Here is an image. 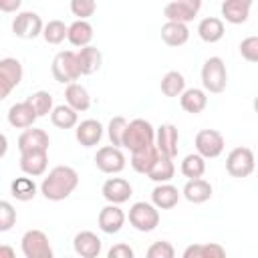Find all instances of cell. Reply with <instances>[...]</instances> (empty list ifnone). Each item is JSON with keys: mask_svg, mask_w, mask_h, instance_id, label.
I'll list each match as a JSON object with an SVG mask.
<instances>
[{"mask_svg": "<svg viewBox=\"0 0 258 258\" xmlns=\"http://www.w3.org/2000/svg\"><path fill=\"white\" fill-rule=\"evenodd\" d=\"M79 185V173L71 165H56L40 183V194L50 202L67 200Z\"/></svg>", "mask_w": 258, "mask_h": 258, "instance_id": "6da1fadb", "label": "cell"}, {"mask_svg": "<svg viewBox=\"0 0 258 258\" xmlns=\"http://www.w3.org/2000/svg\"><path fill=\"white\" fill-rule=\"evenodd\" d=\"M153 141H155V127L147 119L127 121V127L123 133V147H127L129 151H135L145 145H151Z\"/></svg>", "mask_w": 258, "mask_h": 258, "instance_id": "7a4b0ae2", "label": "cell"}, {"mask_svg": "<svg viewBox=\"0 0 258 258\" xmlns=\"http://www.w3.org/2000/svg\"><path fill=\"white\" fill-rule=\"evenodd\" d=\"M202 85L208 93H222L228 85V71L220 56H210L202 67Z\"/></svg>", "mask_w": 258, "mask_h": 258, "instance_id": "3957f363", "label": "cell"}, {"mask_svg": "<svg viewBox=\"0 0 258 258\" xmlns=\"http://www.w3.org/2000/svg\"><path fill=\"white\" fill-rule=\"evenodd\" d=\"M129 224L137 232H153L159 226V210L149 202H135L129 208Z\"/></svg>", "mask_w": 258, "mask_h": 258, "instance_id": "277c9868", "label": "cell"}, {"mask_svg": "<svg viewBox=\"0 0 258 258\" xmlns=\"http://www.w3.org/2000/svg\"><path fill=\"white\" fill-rule=\"evenodd\" d=\"M50 71H52L54 81H58V83H62V85L75 83V81L81 77L79 62H77V52H73V50H60V52L52 58Z\"/></svg>", "mask_w": 258, "mask_h": 258, "instance_id": "5b68a950", "label": "cell"}, {"mask_svg": "<svg viewBox=\"0 0 258 258\" xmlns=\"http://www.w3.org/2000/svg\"><path fill=\"white\" fill-rule=\"evenodd\" d=\"M254 165V151L250 147H234L226 157V171L232 177H248Z\"/></svg>", "mask_w": 258, "mask_h": 258, "instance_id": "8992f818", "label": "cell"}, {"mask_svg": "<svg viewBox=\"0 0 258 258\" xmlns=\"http://www.w3.org/2000/svg\"><path fill=\"white\" fill-rule=\"evenodd\" d=\"M22 254L26 258H52V248L48 236L42 230H28L20 240Z\"/></svg>", "mask_w": 258, "mask_h": 258, "instance_id": "52a82bcc", "label": "cell"}, {"mask_svg": "<svg viewBox=\"0 0 258 258\" xmlns=\"http://www.w3.org/2000/svg\"><path fill=\"white\" fill-rule=\"evenodd\" d=\"M22 64L14 56H6L0 60V101H4L12 89H16L22 81Z\"/></svg>", "mask_w": 258, "mask_h": 258, "instance_id": "ba28073f", "label": "cell"}, {"mask_svg": "<svg viewBox=\"0 0 258 258\" xmlns=\"http://www.w3.org/2000/svg\"><path fill=\"white\" fill-rule=\"evenodd\" d=\"M224 135L216 129H202L196 135V151L204 159H214L224 151Z\"/></svg>", "mask_w": 258, "mask_h": 258, "instance_id": "9c48e42d", "label": "cell"}, {"mask_svg": "<svg viewBox=\"0 0 258 258\" xmlns=\"http://www.w3.org/2000/svg\"><path fill=\"white\" fill-rule=\"evenodd\" d=\"M42 26H44L42 24V18L36 12H30V10L18 12L16 18L12 20V32H14V36L26 38V40L36 38L38 34H42Z\"/></svg>", "mask_w": 258, "mask_h": 258, "instance_id": "30bf717a", "label": "cell"}, {"mask_svg": "<svg viewBox=\"0 0 258 258\" xmlns=\"http://www.w3.org/2000/svg\"><path fill=\"white\" fill-rule=\"evenodd\" d=\"M95 165L103 173H119L125 169V155L115 145H105L95 155Z\"/></svg>", "mask_w": 258, "mask_h": 258, "instance_id": "8fae6325", "label": "cell"}, {"mask_svg": "<svg viewBox=\"0 0 258 258\" xmlns=\"http://www.w3.org/2000/svg\"><path fill=\"white\" fill-rule=\"evenodd\" d=\"M155 147L159 149L161 155H167V157H175L177 155V147H179V131L175 125L171 123H163L155 129Z\"/></svg>", "mask_w": 258, "mask_h": 258, "instance_id": "7c38bea8", "label": "cell"}, {"mask_svg": "<svg viewBox=\"0 0 258 258\" xmlns=\"http://www.w3.org/2000/svg\"><path fill=\"white\" fill-rule=\"evenodd\" d=\"M50 145V137L44 129H36V127H26L20 137H18V151H48Z\"/></svg>", "mask_w": 258, "mask_h": 258, "instance_id": "4fadbf2b", "label": "cell"}, {"mask_svg": "<svg viewBox=\"0 0 258 258\" xmlns=\"http://www.w3.org/2000/svg\"><path fill=\"white\" fill-rule=\"evenodd\" d=\"M101 194L103 198L109 202V204H125L129 202V198L133 196V187L127 179L123 177H109L103 187H101Z\"/></svg>", "mask_w": 258, "mask_h": 258, "instance_id": "5bb4252c", "label": "cell"}, {"mask_svg": "<svg viewBox=\"0 0 258 258\" xmlns=\"http://www.w3.org/2000/svg\"><path fill=\"white\" fill-rule=\"evenodd\" d=\"M73 248L79 256L83 258H97L101 254V248H103V242L101 238L95 234V232H89V230H83L79 232L75 238H73Z\"/></svg>", "mask_w": 258, "mask_h": 258, "instance_id": "9a60e30c", "label": "cell"}, {"mask_svg": "<svg viewBox=\"0 0 258 258\" xmlns=\"http://www.w3.org/2000/svg\"><path fill=\"white\" fill-rule=\"evenodd\" d=\"M97 224L105 234H117L125 224V214L119 208V204H109L99 212Z\"/></svg>", "mask_w": 258, "mask_h": 258, "instance_id": "2e32d148", "label": "cell"}, {"mask_svg": "<svg viewBox=\"0 0 258 258\" xmlns=\"http://www.w3.org/2000/svg\"><path fill=\"white\" fill-rule=\"evenodd\" d=\"M179 189L175 185H171L169 181H163V183H157L151 191V204L157 208V210H171L177 206L179 202Z\"/></svg>", "mask_w": 258, "mask_h": 258, "instance_id": "e0dca14e", "label": "cell"}, {"mask_svg": "<svg viewBox=\"0 0 258 258\" xmlns=\"http://www.w3.org/2000/svg\"><path fill=\"white\" fill-rule=\"evenodd\" d=\"M75 137L83 147H93L103 137V125L97 119H85L75 125Z\"/></svg>", "mask_w": 258, "mask_h": 258, "instance_id": "ac0fdd59", "label": "cell"}, {"mask_svg": "<svg viewBox=\"0 0 258 258\" xmlns=\"http://www.w3.org/2000/svg\"><path fill=\"white\" fill-rule=\"evenodd\" d=\"M48 165V151H24L20 153V169L30 175L38 177L46 171Z\"/></svg>", "mask_w": 258, "mask_h": 258, "instance_id": "d6986e66", "label": "cell"}, {"mask_svg": "<svg viewBox=\"0 0 258 258\" xmlns=\"http://www.w3.org/2000/svg\"><path fill=\"white\" fill-rule=\"evenodd\" d=\"M36 113L32 111V107L28 105V101H20V103H14L10 109H8V123L16 129H26V127H32L34 121H36Z\"/></svg>", "mask_w": 258, "mask_h": 258, "instance_id": "ffe728a7", "label": "cell"}, {"mask_svg": "<svg viewBox=\"0 0 258 258\" xmlns=\"http://www.w3.org/2000/svg\"><path fill=\"white\" fill-rule=\"evenodd\" d=\"M77 62H79V71L81 75H93L101 69V62H103V54L97 46H81V50L77 52Z\"/></svg>", "mask_w": 258, "mask_h": 258, "instance_id": "44dd1931", "label": "cell"}, {"mask_svg": "<svg viewBox=\"0 0 258 258\" xmlns=\"http://www.w3.org/2000/svg\"><path fill=\"white\" fill-rule=\"evenodd\" d=\"M179 105L185 113H191V115H198L206 109L208 105V95L204 89H183V93L179 95Z\"/></svg>", "mask_w": 258, "mask_h": 258, "instance_id": "7402d4cb", "label": "cell"}, {"mask_svg": "<svg viewBox=\"0 0 258 258\" xmlns=\"http://www.w3.org/2000/svg\"><path fill=\"white\" fill-rule=\"evenodd\" d=\"M159 155H161V153H159V149L155 147V143L145 145V147H141V149H135V151H131V167H133L137 173H147V171L151 169V165L157 161Z\"/></svg>", "mask_w": 258, "mask_h": 258, "instance_id": "603a6c76", "label": "cell"}, {"mask_svg": "<svg viewBox=\"0 0 258 258\" xmlns=\"http://www.w3.org/2000/svg\"><path fill=\"white\" fill-rule=\"evenodd\" d=\"M181 194L191 204H204L212 198V183L202 177H194V179H187Z\"/></svg>", "mask_w": 258, "mask_h": 258, "instance_id": "cb8c5ba5", "label": "cell"}, {"mask_svg": "<svg viewBox=\"0 0 258 258\" xmlns=\"http://www.w3.org/2000/svg\"><path fill=\"white\" fill-rule=\"evenodd\" d=\"M64 101L69 107H73L77 113H83L91 107V95L89 91L79 83H69L64 89Z\"/></svg>", "mask_w": 258, "mask_h": 258, "instance_id": "d4e9b609", "label": "cell"}, {"mask_svg": "<svg viewBox=\"0 0 258 258\" xmlns=\"http://www.w3.org/2000/svg\"><path fill=\"white\" fill-rule=\"evenodd\" d=\"M187 38H189V30H187V24H183V22L167 20L161 26V40L167 46H181L187 42Z\"/></svg>", "mask_w": 258, "mask_h": 258, "instance_id": "484cf974", "label": "cell"}, {"mask_svg": "<svg viewBox=\"0 0 258 258\" xmlns=\"http://www.w3.org/2000/svg\"><path fill=\"white\" fill-rule=\"evenodd\" d=\"M198 34L204 42L208 44H214L218 40H222L224 36V22L216 16H208V18H202L200 24H198Z\"/></svg>", "mask_w": 258, "mask_h": 258, "instance_id": "4316f807", "label": "cell"}, {"mask_svg": "<svg viewBox=\"0 0 258 258\" xmlns=\"http://www.w3.org/2000/svg\"><path fill=\"white\" fill-rule=\"evenodd\" d=\"M67 38L73 46H87L93 40V26L87 20H75L67 28Z\"/></svg>", "mask_w": 258, "mask_h": 258, "instance_id": "83f0119b", "label": "cell"}, {"mask_svg": "<svg viewBox=\"0 0 258 258\" xmlns=\"http://www.w3.org/2000/svg\"><path fill=\"white\" fill-rule=\"evenodd\" d=\"M222 16L230 24H244L250 16V6L240 0H224L222 2Z\"/></svg>", "mask_w": 258, "mask_h": 258, "instance_id": "f1b7e54d", "label": "cell"}, {"mask_svg": "<svg viewBox=\"0 0 258 258\" xmlns=\"http://www.w3.org/2000/svg\"><path fill=\"white\" fill-rule=\"evenodd\" d=\"M175 173V165H173V159L167 157V155H159L157 161L151 165V169L145 173L151 181L155 183H163V181H169Z\"/></svg>", "mask_w": 258, "mask_h": 258, "instance_id": "f546056e", "label": "cell"}, {"mask_svg": "<svg viewBox=\"0 0 258 258\" xmlns=\"http://www.w3.org/2000/svg\"><path fill=\"white\" fill-rule=\"evenodd\" d=\"M50 121L58 129H73L79 123V113L73 107H69L67 103L64 105H56L50 111Z\"/></svg>", "mask_w": 258, "mask_h": 258, "instance_id": "4dcf8cb0", "label": "cell"}, {"mask_svg": "<svg viewBox=\"0 0 258 258\" xmlns=\"http://www.w3.org/2000/svg\"><path fill=\"white\" fill-rule=\"evenodd\" d=\"M222 256H226V250L216 242L191 244L183 250V258H222Z\"/></svg>", "mask_w": 258, "mask_h": 258, "instance_id": "1f68e13d", "label": "cell"}, {"mask_svg": "<svg viewBox=\"0 0 258 258\" xmlns=\"http://www.w3.org/2000/svg\"><path fill=\"white\" fill-rule=\"evenodd\" d=\"M163 14H165L167 20H171V22H183V24H187L189 20H194L198 16L196 10H191L187 4H183L179 0H173V2L165 4Z\"/></svg>", "mask_w": 258, "mask_h": 258, "instance_id": "d6a6232c", "label": "cell"}, {"mask_svg": "<svg viewBox=\"0 0 258 258\" xmlns=\"http://www.w3.org/2000/svg\"><path fill=\"white\" fill-rule=\"evenodd\" d=\"M159 89L165 97H179L185 89V79L179 71H167L159 83Z\"/></svg>", "mask_w": 258, "mask_h": 258, "instance_id": "836d02e7", "label": "cell"}, {"mask_svg": "<svg viewBox=\"0 0 258 258\" xmlns=\"http://www.w3.org/2000/svg\"><path fill=\"white\" fill-rule=\"evenodd\" d=\"M10 194L18 202H30L36 196V183L30 177H16L10 183Z\"/></svg>", "mask_w": 258, "mask_h": 258, "instance_id": "e575fe53", "label": "cell"}, {"mask_svg": "<svg viewBox=\"0 0 258 258\" xmlns=\"http://www.w3.org/2000/svg\"><path fill=\"white\" fill-rule=\"evenodd\" d=\"M181 173L187 177V179H194V177H202L206 173V159L200 155V153H189L183 157L181 161Z\"/></svg>", "mask_w": 258, "mask_h": 258, "instance_id": "d590c367", "label": "cell"}, {"mask_svg": "<svg viewBox=\"0 0 258 258\" xmlns=\"http://www.w3.org/2000/svg\"><path fill=\"white\" fill-rule=\"evenodd\" d=\"M67 24L62 20H48L44 26H42V38L48 42V44H60L64 38H67Z\"/></svg>", "mask_w": 258, "mask_h": 258, "instance_id": "8d00e7d4", "label": "cell"}, {"mask_svg": "<svg viewBox=\"0 0 258 258\" xmlns=\"http://www.w3.org/2000/svg\"><path fill=\"white\" fill-rule=\"evenodd\" d=\"M26 101L32 107V111L36 113V117H44V115H48L52 111V97H50L48 91H36Z\"/></svg>", "mask_w": 258, "mask_h": 258, "instance_id": "74e56055", "label": "cell"}, {"mask_svg": "<svg viewBox=\"0 0 258 258\" xmlns=\"http://www.w3.org/2000/svg\"><path fill=\"white\" fill-rule=\"evenodd\" d=\"M125 127H127V119L125 117H113L107 125V135H109V141L111 145L115 147H123V133H125Z\"/></svg>", "mask_w": 258, "mask_h": 258, "instance_id": "f35d334b", "label": "cell"}, {"mask_svg": "<svg viewBox=\"0 0 258 258\" xmlns=\"http://www.w3.org/2000/svg\"><path fill=\"white\" fill-rule=\"evenodd\" d=\"M97 10V2L95 0H71V12L79 18V20H87L95 14Z\"/></svg>", "mask_w": 258, "mask_h": 258, "instance_id": "ab89813d", "label": "cell"}, {"mask_svg": "<svg viewBox=\"0 0 258 258\" xmlns=\"http://www.w3.org/2000/svg\"><path fill=\"white\" fill-rule=\"evenodd\" d=\"M16 224V210L10 202L0 200V232H8Z\"/></svg>", "mask_w": 258, "mask_h": 258, "instance_id": "60d3db41", "label": "cell"}, {"mask_svg": "<svg viewBox=\"0 0 258 258\" xmlns=\"http://www.w3.org/2000/svg\"><path fill=\"white\" fill-rule=\"evenodd\" d=\"M147 256L149 258H173L175 250L167 240H157L147 248Z\"/></svg>", "mask_w": 258, "mask_h": 258, "instance_id": "b9f144b4", "label": "cell"}, {"mask_svg": "<svg viewBox=\"0 0 258 258\" xmlns=\"http://www.w3.org/2000/svg\"><path fill=\"white\" fill-rule=\"evenodd\" d=\"M240 54L248 62H256L258 60V36H246L240 42Z\"/></svg>", "mask_w": 258, "mask_h": 258, "instance_id": "7bdbcfd3", "label": "cell"}, {"mask_svg": "<svg viewBox=\"0 0 258 258\" xmlns=\"http://www.w3.org/2000/svg\"><path fill=\"white\" fill-rule=\"evenodd\" d=\"M133 248L129 246V244H123V242H119V244H115L111 250H109V258H133Z\"/></svg>", "mask_w": 258, "mask_h": 258, "instance_id": "ee69618b", "label": "cell"}, {"mask_svg": "<svg viewBox=\"0 0 258 258\" xmlns=\"http://www.w3.org/2000/svg\"><path fill=\"white\" fill-rule=\"evenodd\" d=\"M20 4H22V0H0V12H6V14L16 12L20 8Z\"/></svg>", "mask_w": 258, "mask_h": 258, "instance_id": "f6af8a7d", "label": "cell"}, {"mask_svg": "<svg viewBox=\"0 0 258 258\" xmlns=\"http://www.w3.org/2000/svg\"><path fill=\"white\" fill-rule=\"evenodd\" d=\"M6 151H8V139L4 133H0V159L6 155Z\"/></svg>", "mask_w": 258, "mask_h": 258, "instance_id": "bcb514c9", "label": "cell"}, {"mask_svg": "<svg viewBox=\"0 0 258 258\" xmlns=\"http://www.w3.org/2000/svg\"><path fill=\"white\" fill-rule=\"evenodd\" d=\"M179 2H183V4H187L191 10H196V12H200V8H202V0H179Z\"/></svg>", "mask_w": 258, "mask_h": 258, "instance_id": "7dc6e473", "label": "cell"}, {"mask_svg": "<svg viewBox=\"0 0 258 258\" xmlns=\"http://www.w3.org/2000/svg\"><path fill=\"white\" fill-rule=\"evenodd\" d=\"M14 256V250L10 246H0V258H12Z\"/></svg>", "mask_w": 258, "mask_h": 258, "instance_id": "c3c4849f", "label": "cell"}, {"mask_svg": "<svg viewBox=\"0 0 258 258\" xmlns=\"http://www.w3.org/2000/svg\"><path fill=\"white\" fill-rule=\"evenodd\" d=\"M240 2H244V4H248V6H252V2H254V0H240Z\"/></svg>", "mask_w": 258, "mask_h": 258, "instance_id": "681fc988", "label": "cell"}]
</instances>
